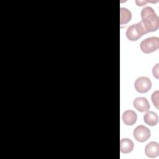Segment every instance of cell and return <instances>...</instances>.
Segmentation results:
<instances>
[{"mask_svg": "<svg viewBox=\"0 0 159 159\" xmlns=\"http://www.w3.org/2000/svg\"><path fill=\"white\" fill-rule=\"evenodd\" d=\"M133 106L139 112H144L149 111L150 104L148 100L144 97L136 98L133 101Z\"/></svg>", "mask_w": 159, "mask_h": 159, "instance_id": "8992f818", "label": "cell"}, {"mask_svg": "<svg viewBox=\"0 0 159 159\" xmlns=\"http://www.w3.org/2000/svg\"><path fill=\"white\" fill-rule=\"evenodd\" d=\"M145 153L149 158H155L159 154L158 143L156 142L148 143L145 147Z\"/></svg>", "mask_w": 159, "mask_h": 159, "instance_id": "52a82bcc", "label": "cell"}, {"mask_svg": "<svg viewBox=\"0 0 159 159\" xmlns=\"http://www.w3.org/2000/svg\"><path fill=\"white\" fill-rule=\"evenodd\" d=\"M140 50L145 53H150L159 48V39L157 37H151L143 40L140 44Z\"/></svg>", "mask_w": 159, "mask_h": 159, "instance_id": "3957f363", "label": "cell"}, {"mask_svg": "<svg viewBox=\"0 0 159 159\" xmlns=\"http://www.w3.org/2000/svg\"><path fill=\"white\" fill-rule=\"evenodd\" d=\"M135 139L139 142H144L150 137V130L147 127L140 125L135 128L133 132Z\"/></svg>", "mask_w": 159, "mask_h": 159, "instance_id": "5b68a950", "label": "cell"}, {"mask_svg": "<svg viewBox=\"0 0 159 159\" xmlns=\"http://www.w3.org/2000/svg\"><path fill=\"white\" fill-rule=\"evenodd\" d=\"M158 91H155L152 94V102L157 109H158Z\"/></svg>", "mask_w": 159, "mask_h": 159, "instance_id": "7c38bea8", "label": "cell"}, {"mask_svg": "<svg viewBox=\"0 0 159 159\" xmlns=\"http://www.w3.org/2000/svg\"><path fill=\"white\" fill-rule=\"evenodd\" d=\"M134 149L133 142L127 138L122 139L120 142V150L121 153H129Z\"/></svg>", "mask_w": 159, "mask_h": 159, "instance_id": "30bf717a", "label": "cell"}, {"mask_svg": "<svg viewBox=\"0 0 159 159\" xmlns=\"http://www.w3.org/2000/svg\"><path fill=\"white\" fill-rule=\"evenodd\" d=\"M158 63H157L155 66H153L152 70L153 75L157 78L158 79Z\"/></svg>", "mask_w": 159, "mask_h": 159, "instance_id": "4fadbf2b", "label": "cell"}, {"mask_svg": "<svg viewBox=\"0 0 159 159\" xmlns=\"http://www.w3.org/2000/svg\"><path fill=\"white\" fill-rule=\"evenodd\" d=\"M132 19L131 12L125 7L120 9V25L128 23Z\"/></svg>", "mask_w": 159, "mask_h": 159, "instance_id": "8fae6325", "label": "cell"}, {"mask_svg": "<svg viewBox=\"0 0 159 159\" xmlns=\"http://www.w3.org/2000/svg\"><path fill=\"white\" fill-rule=\"evenodd\" d=\"M152 87L151 80L145 76H140L138 78L134 83V88L135 90L140 93H145L148 92Z\"/></svg>", "mask_w": 159, "mask_h": 159, "instance_id": "277c9868", "label": "cell"}, {"mask_svg": "<svg viewBox=\"0 0 159 159\" xmlns=\"http://www.w3.org/2000/svg\"><path fill=\"white\" fill-rule=\"evenodd\" d=\"M141 21L147 33L155 32L158 29L159 18L152 7H144L141 11Z\"/></svg>", "mask_w": 159, "mask_h": 159, "instance_id": "6da1fadb", "label": "cell"}, {"mask_svg": "<svg viewBox=\"0 0 159 159\" xmlns=\"http://www.w3.org/2000/svg\"><path fill=\"white\" fill-rule=\"evenodd\" d=\"M149 1H135V2L137 3V6H143V5H145L146 3H147V2H148Z\"/></svg>", "mask_w": 159, "mask_h": 159, "instance_id": "5bb4252c", "label": "cell"}, {"mask_svg": "<svg viewBox=\"0 0 159 159\" xmlns=\"http://www.w3.org/2000/svg\"><path fill=\"white\" fill-rule=\"evenodd\" d=\"M145 123L150 126H155L158 124V117L157 114L153 111H147L143 116Z\"/></svg>", "mask_w": 159, "mask_h": 159, "instance_id": "9c48e42d", "label": "cell"}, {"mask_svg": "<svg viewBox=\"0 0 159 159\" xmlns=\"http://www.w3.org/2000/svg\"><path fill=\"white\" fill-rule=\"evenodd\" d=\"M147 34L142 21L130 25L126 31L127 38L131 41L139 40L143 35Z\"/></svg>", "mask_w": 159, "mask_h": 159, "instance_id": "7a4b0ae2", "label": "cell"}, {"mask_svg": "<svg viewBox=\"0 0 159 159\" xmlns=\"http://www.w3.org/2000/svg\"><path fill=\"white\" fill-rule=\"evenodd\" d=\"M137 119V114L132 110L125 111L122 116V119L127 125H133L136 122Z\"/></svg>", "mask_w": 159, "mask_h": 159, "instance_id": "ba28073f", "label": "cell"}]
</instances>
